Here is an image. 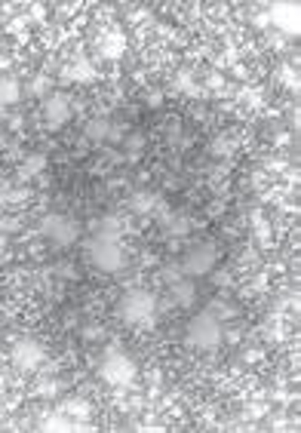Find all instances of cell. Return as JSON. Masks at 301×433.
Wrapping results in <instances>:
<instances>
[{"label":"cell","instance_id":"6da1fadb","mask_svg":"<svg viewBox=\"0 0 301 433\" xmlns=\"http://www.w3.org/2000/svg\"><path fill=\"white\" fill-rule=\"evenodd\" d=\"M117 317L133 329H150L157 323V298L148 289H133L120 298L117 304Z\"/></svg>","mask_w":301,"mask_h":433},{"label":"cell","instance_id":"7a4b0ae2","mask_svg":"<svg viewBox=\"0 0 301 433\" xmlns=\"http://www.w3.org/2000/svg\"><path fill=\"white\" fill-rule=\"evenodd\" d=\"M188 344L194 351H215L221 344V323L212 311H203L197 317L188 323V332H185Z\"/></svg>","mask_w":301,"mask_h":433},{"label":"cell","instance_id":"3957f363","mask_svg":"<svg viewBox=\"0 0 301 433\" xmlns=\"http://www.w3.org/2000/svg\"><path fill=\"white\" fill-rule=\"evenodd\" d=\"M87 252L89 261H93L99 271L104 274H117L126 267V252H123L120 240H111V237H93L87 243Z\"/></svg>","mask_w":301,"mask_h":433},{"label":"cell","instance_id":"277c9868","mask_svg":"<svg viewBox=\"0 0 301 433\" xmlns=\"http://www.w3.org/2000/svg\"><path fill=\"white\" fill-rule=\"evenodd\" d=\"M99 375H102V381L111 384V387H129L135 378V363H133V357H126L123 351H108L102 359V366H99Z\"/></svg>","mask_w":301,"mask_h":433},{"label":"cell","instance_id":"5b68a950","mask_svg":"<svg viewBox=\"0 0 301 433\" xmlns=\"http://www.w3.org/2000/svg\"><path fill=\"white\" fill-rule=\"evenodd\" d=\"M10 363L22 372H34L37 366L43 363V347L37 338L31 335H19L16 341L10 344Z\"/></svg>","mask_w":301,"mask_h":433},{"label":"cell","instance_id":"8992f818","mask_svg":"<svg viewBox=\"0 0 301 433\" xmlns=\"http://www.w3.org/2000/svg\"><path fill=\"white\" fill-rule=\"evenodd\" d=\"M179 267H181V274H185L188 280L206 277V274L215 267V246H209V243H197V246H191L185 252V258L179 261Z\"/></svg>","mask_w":301,"mask_h":433},{"label":"cell","instance_id":"52a82bcc","mask_svg":"<svg viewBox=\"0 0 301 433\" xmlns=\"http://www.w3.org/2000/svg\"><path fill=\"white\" fill-rule=\"evenodd\" d=\"M41 234L49 237L56 246H71L77 240V221L68 219V215H58V212H49L41 219Z\"/></svg>","mask_w":301,"mask_h":433},{"label":"cell","instance_id":"ba28073f","mask_svg":"<svg viewBox=\"0 0 301 433\" xmlns=\"http://www.w3.org/2000/svg\"><path fill=\"white\" fill-rule=\"evenodd\" d=\"M71 120V102H68V96H49L47 98V104H43V123H47V129H62L65 123Z\"/></svg>","mask_w":301,"mask_h":433},{"label":"cell","instance_id":"9c48e42d","mask_svg":"<svg viewBox=\"0 0 301 433\" xmlns=\"http://www.w3.org/2000/svg\"><path fill=\"white\" fill-rule=\"evenodd\" d=\"M160 227L169 234V237H188L194 227L191 215L181 212V209H175V212H169V209H160Z\"/></svg>","mask_w":301,"mask_h":433},{"label":"cell","instance_id":"30bf717a","mask_svg":"<svg viewBox=\"0 0 301 433\" xmlns=\"http://www.w3.org/2000/svg\"><path fill=\"white\" fill-rule=\"evenodd\" d=\"M123 52H126V34H123L120 28H111L99 37V56L102 58L117 62V58H123Z\"/></svg>","mask_w":301,"mask_h":433},{"label":"cell","instance_id":"8fae6325","mask_svg":"<svg viewBox=\"0 0 301 433\" xmlns=\"http://www.w3.org/2000/svg\"><path fill=\"white\" fill-rule=\"evenodd\" d=\"M271 22L277 25L280 31H286V34H298V6L296 3H277L271 10Z\"/></svg>","mask_w":301,"mask_h":433},{"label":"cell","instance_id":"7c38bea8","mask_svg":"<svg viewBox=\"0 0 301 433\" xmlns=\"http://www.w3.org/2000/svg\"><path fill=\"white\" fill-rule=\"evenodd\" d=\"M129 209H133L135 215H142V219H148V215H154L157 209H160V197H157L154 191H135L133 197H129Z\"/></svg>","mask_w":301,"mask_h":433},{"label":"cell","instance_id":"4fadbf2b","mask_svg":"<svg viewBox=\"0 0 301 433\" xmlns=\"http://www.w3.org/2000/svg\"><path fill=\"white\" fill-rule=\"evenodd\" d=\"M169 298H172V304H179V307H191L194 301H197V292H194V280H188V277L175 280V283L169 286Z\"/></svg>","mask_w":301,"mask_h":433},{"label":"cell","instance_id":"5bb4252c","mask_svg":"<svg viewBox=\"0 0 301 433\" xmlns=\"http://www.w3.org/2000/svg\"><path fill=\"white\" fill-rule=\"evenodd\" d=\"M65 77H68V80H74V83H93L96 77H99V71L93 68V62H89V58H77V62L71 65L68 71H65Z\"/></svg>","mask_w":301,"mask_h":433},{"label":"cell","instance_id":"9a60e30c","mask_svg":"<svg viewBox=\"0 0 301 433\" xmlns=\"http://www.w3.org/2000/svg\"><path fill=\"white\" fill-rule=\"evenodd\" d=\"M237 151V139H234L231 133H221V135H212V142H209V154L219 157V160H227V157Z\"/></svg>","mask_w":301,"mask_h":433},{"label":"cell","instance_id":"2e32d148","mask_svg":"<svg viewBox=\"0 0 301 433\" xmlns=\"http://www.w3.org/2000/svg\"><path fill=\"white\" fill-rule=\"evenodd\" d=\"M83 135H87L93 144H104L111 139V120H104V117H93V120L87 123V129H83Z\"/></svg>","mask_w":301,"mask_h":433},{"label":"cell","instance_id":"e0dca14e","mask_svg":"<svg viewBox=\"0 0 301 433\" xmlns=\"http://www.w3.org/2000/svg\"><path fill=\"white\" fill-rule=\"evenodd\" d=\"M19 96H22V87H19L16 77H0V108L16 104Z\"/></svg>","mask_w":301,"mask_h":433},{"label":"cell","instance_id":"ac0fdd59","mask_svg":"<svg viewBox=\"0 0 301 433\" xmlns=\"http://www.w3.org/2000/svg\"><path fill=\"white\" fill-rule=\"evenodd\" d=\"M123 231H126V225H123L117 215H104L99 221V231H96V237H111V240H120Z\"/></svg>","mask_w":301,"mask_h":433},{"label":"cell","instance_id":"d6986e66","mask_svg":"<svg viewBox=\"0 0 301 433\" xmlns=\"http://www.w3.org/2000/svg\"><path fill=\"white\" fill-rule=\"evenodd\" d=\"M43 169H47V157H43V154H28L22 160V169H19V173H22V179H37Z\"/></svg>","mask_w":301,"mask_h":433},{"label":"cell","instance_id":"ffe728a7","mask_svg":"<svg viewBox=\"0 0 301 433\" xmlns=\"http://www.w3.org/2000/svg\"><path fill=\"white\" fill-rule=\"evenodd\" d=\"M175 89H181V93L191 96V98L200 96V87H197V80L191 77V71H179V77H175Z\"/></svg>","mask_w":301,"mask_h":433},{"label":"cell","instance_id":"44dd1931","mask_svg":"<svg viewBox=\"0 0 301 433\" xmlns=\"http://www.w3.org/2000/svg\"><path fill=\"white\" fill-rule=\"evenodd\" d=\"M37 428L41 430H71L74 428V421H71V418H62V415H47V418H41Z\"/></svg>","mask_w":301,"mask_h":433},{"label":"cell","instance_id":"7402d4cb","mask_svg":"<svg viewBox=\"0 0 301 433\" xmlns=\"http://www.w3.org/2000/svg\"><path fill=\"white\" fill-rule=\"evenodd\" d=\"M58 393V378L56 375H43L41 381H37V397H43V399H52Z\"/></svg>","mask_w":301,"mask_h":433},{"label":"cell","instance_id":"603a6c76","mask_svg":"<svg viewBox=\"0 0 301 433\" xmlns=\"http://www.w3.org/2000/svg\"><path fill=\"white\" fill-rule=\"evenodd\" d=\"M68 418H71V421H87V418H89V406L83 403V399H71V403H68Z\"/></svg>","mask_w":301,"mask_h":433},{"label":"cell","instance_id":"cb8c5ba5","mask_svg":"<svg viewBox=\"0 0 301 433\" xmlns=\"http://www.w3.org/2000/svg\"><path fill=\"white\" fill-rule=\"evenodd\" d=\"M123 148H126V157H133V160H135V157L145 151V139H142V135H126Z\"/></svg>","mask_w":301,"mask_h":433},{"label":"cell","instance_id":"d4e9b609","mask_svg":"<svg viewBox=\"0 0 301 433\" xmlns=\"http://www.w3.org/2000/svg\"><path fill=\"white\" fill-rule=\"evenodd\" d=\"M52 274H56V277H62V280H77V271H74V265H71V261H58V265L52 267Z\"/></svg>","mask_w":301,"mask_h":433},{"label":"cell","instance_id":"484cf974","mask_svg":"<svg viewBox=\"0 0 301 433\" xmlns=\"http://www.w3.org/2000/svg\"><path fill=\"white\" fill-rule=\"evenodd\" d=\"M280 80L286 83V89H298V74L289 68V65H283V68H280Z\"/></svg>","mask_w":301,"mask_h":433},{"label":"cell","instance_id":"4316f807","mask_svg":"<svg viewBox=\"0 0 301 433\" xmlns=\"http://www.w3.org/2000/svg\"><path fill=\"white\" fill-rule=\"evenodd\" d=\"M181 277H185V274H181V267H179V265H166V267H163V280H166L169 286H172L175 280H181Z\"/></svg>","mask_w":301,"mask_h":433},{"label":"cell","instance_id":"83f0119b","mask_svg":"<svg viewBox=\"0 0 301 433\" xmlns=\"http://www.w3.org/2000/svg\"><path fill=\"white\" fill-rule=\"evenodd\" d=\"M145 104H148V108H160V104H163V93H160V89L150 87L148 93H145Z\"/></svg>","mask_w":301,"mask_h":433},{"label":"cell","instance_id":"f1b7e54d","mask_svg":"<svg viewBox=\"0 0 301 433\" xmlns=\"http://www.w3.org/2000/svg\"><path fill=\"white\" fill-rule=\"evenodd\" d=\"M166 139H169V142H179V139H181V123L175 120V117L166 123Z\"/></svg>","mask_w":301,"mask_h":433},{"label":"cell","instance_id":"f546056e","mask_svg":"<svg viewBox=\"0 0 301 433\" xmlns=\"http://www.w3.org/2000/svg\"><path fill=\"white\" fill-rule=\"evenodd\" d=\"M243 102H249V104H261V93H258V89H246V93H243Z\"/></svg>","mask_w":301,"mask_h":433},{"label":"cell","instance_id":"4dcf8cb0","mask_svg":"<svg viewBox=\"0 0 301 433\" xmlns=\"http://www.w3.org/2000/svg\"><path fill=\"white\" fill-rule=\"evenodd\" d=\"M87 335H89V338H102V326H89Z\"/></svg>","mask_w":301,"mask_h":433}]
</instances>
